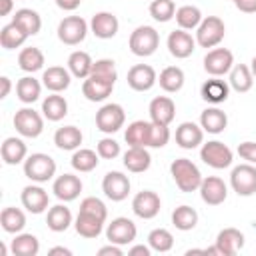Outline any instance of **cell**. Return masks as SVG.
Returning <instances> with one entry per match:
<instances>
[{"label":"cell","mask_w":256,"mask_h":256,"mask_svg":"<svg viewBox=\"0 0 256 256\" xmlns=\"http://www.w3.org/2000/svg\"><path fill=\"white\" fill-rule=\"evenodd\" d=\"M202 140H204V132H202V128L196 126L194 122H184V124H180L178 130H176V142H178V146L184 148V150H192V148L200 146Z\"/></svg>","instance_id":"obj_22"},{"label":"cell","mask_w":256,"mask_h":256,"mask_svg":"<svg viewBox=\"0 0 256 256\" xmlns=\"http://www.w3.org/2000/svg\"><path fill=\"white\" fill-rule=\"evenodd\" d=\"M170 174L172 178L176 180V186L182 190V192H194V190H200V184H202V174L198 170L196 164H192L188 158H178L170 164Z\"/></svg>","instance_id":"obj_1"},{"label":"cell","mask_w":256,"mask_h":256,"mask_svg":"<svg viewBox=\"0 0 256 256\" xmlns=\"http://www.w3.org/2000/svg\"><path fill=\"white\" fill-rule=\"evenodd\" d=\"M150 152L146 150V146H130L128 152L124 154V166L134 172V174H140V172H146L150 168Z\"/></svg>","instance_id":"obj_24"},{"label":"cell","mask_w":256,"mask_h":256,"mask_svg":"<svg viewBox=\"0 0 256 256\" xmlns=\"http://www.w3.org/2000/svg\"><path fill=\"white\" fill-rule=\"evenodd\" d=\"M176 22L182 30H192L198 28L202 22V12L196 6H182L176 10Z\"/></svg>","instance_id":"obj_44"},{"label":"cell","mask_w":256,"mask_h":256,"mask_svg":"<svg viewBox=\"0 0 256 256\" xmlns=\"http://www.w3.org/2000/svg\"><path fill=\"white\" fill-rule=\"evenodd\" d=\"M92 66H94V62L88 52L78 50V52H72L68 58V68L76 78H88L92 74Z\"/></svg>","instance_id":"obj_36"},{"label":"cell","mask_w":256,"mask_h":256,"mask_svg":"<svg viewBox=\"0 0 256 256\" xmlns=\"http://www.w3.org/2000/svg\"><path fill=\"white\" fill-rule=\"evenodd\" d=\"M250 70H252V74H254V78H256V56H254V60H252V68H250Z\"/></svg>","instance_id":"obj_62"},{"label":"cell","mask_w":256,"mask_h":256,"mask_svg":"<svg viewBox=\"0 0 256 256\" xmlns=\"http://www.w3.org/2000/svg\"><path fill=\"white\" fill-rule=\"evenodd\" d=\"M54 144L60 150H76L82 144V132L76 126H64L58 128L54 134Z\"/></svg>","instance_id":"obj_29"},{"label":"cell","mask_w":256,"mask_h":256,"mask_svg":"<svg viewBox=\"0 0 256 256\" xmlns=\"http://www.w3.org/2000/svg\"><path fill=\"white\" fill-rule=\"evenodd\" d=\"M238 154H240L244 160L256 164V142H242V144L238 146Z\"/></svg>","instance_id":"obj_52"},{"label":"cell","mask_w":256,"mask_h":256,"mask_svg":"<svg viewBox=\"0 0 256 256\" xmlns=\"http://www.w3.org/2000/svg\"><path fill=\"white\" fill-rule=\"evenodd\" d=\"M18 64L24 72H38L42 66H44V54L40 48H24L18 56Z\"/></svg>","instance_id":"obj_43"},{"label":"cell","mask_w":256,"mask_h":256,"mask_svg":"<svg viewBox=\"0 0 256 256\" xmlns=\"http://www.w3.org/2000/svg\"><path fill=\"white\" fill-rule=\"evenodd\" d=\"M176 116V104L168 96H158L150 102V118L154 124H164L168 126Z\"/></svg>","instance_id":"obj_20"},{"label":"cell","mask_w":256,"mask_h":256,"mask_svg":"<svg viewBox=\"0 0 256 256\" xmlns=\"http://www.w3.org/2000/svg\"><path fill=\"white\" fill-rule=\"evenodd\" d=\"M98 254H100V256H122V250L118 248V244H110V246H106V248H100Z\"/></svg>","instance_id":"obj_54"},{"label":"cell","mask_w":256,"mask_h":256,"mask_svg":"<svg viewBox=\"0 0 256 256\" xmlns=\"http://www.w3.org/2000/svg\"><path fill=\"white\" fill-rule=\"evenodd\" d=\"M114 80H106V78H98V76H88L82 84V92L90 102H102L106 100L112 90H114Z\"/></svg>","instance_id":"obj_17"},{"label":"cell","mask_w":256,"mask_h":256,"mask_svg":"<svg viewBox=\"0 0 256 256\" xmlns=\"http://www.w3.org/2000/svg\"><path fill=\"white\" fill-rule=\"evenodd\" d=\"M48 194L40 186H26L22 190V204L32 214H42L48 208Z\"/></svg>","instance_id":"obj_23"},{"label":"cell","mask_w":256,"mask_h":256,"mask_svg":"<svg viewBox=\"0 0 256 256\" xmlns=\"http://www.w3.org/2000/svg\"><path fill=\"white\" fill-rule=\"evenodd\" d=\"M0 224H2L4 232H8V234H18V232L26 226V216H24L22 210L8 206V208H4L2 214H0Z\"/></svg>","instance_id":"obj_35"},{"label":"cell","mask_w":256,"mask_h":256,"mask_svg":"<svg viewBox=\"0 0 256 256\" xmlns=\"http://www.w3.org/2000/svg\"><path fill=\"white\" fill-rule=\"evenodd\" d=\"M48 254H50V256H72V252H70L68 248H62V246H58V248H52Z\"/></svg>","instance_id":"obj_59"},{"label":"cell","mask_w":256,"mask_h":256,"mask_svg":"<svg viewBox=\"0 0 256 256\" xmlns=\"http://www.w3.org/2000/svg\"><path fill=\"white\" fill-rule=\"evenodd\" d=\"M194 46H196L194 38L188 32H184L182 28L170 32V36H168V50H170V54L174 58H188V56H192Z\"/></svg>","instance_id":"obj_21"},{"label":"cell","mask_w":256,"mask_h":256,"mask_svg":"<svg viewBox=\"0 0 256 256\" xmlns=\"http://www.w3.org/2000/svg\"><path fill=\"white\" fill-rule=\"evenodd\" d=\"M80 2H82V0H56L58 8H62V10H68V12L76 10V8L80 6Z\"/></svg>","instance_id":"obj_55"},{"label":"cell","mask_w":256,"mask_h":256,"mask_svg":"<svg viewBox=\"0 0 256 256\" xmlns=\"http://www.w3.org/2000/svg\"><path fill=\"white\" fill-rule=\"evenodd\" d=\"M88 24L80 16H68L58 24V38L68 46H76L86 38Z\"/></svg>","instance_id":"obj_5"},{"label":"cell","mask_w":256,"mask_h":256,"mask_svg":"<svg viewBox=\"0 0 256 256\" xmlns=\"http://www.w3.org/2000/svg\"><path fill=\"white\" fill-rule=\"evenodd\" d=\"M38 250H40V242L34 234H20L12 240L14 256H36Z\"/></svg>","instance_id":"obj_42"},{"label":"cell","mask_w":256,"mask_h":256,"mask_svg":"<svg viewBox=\"0 0 256 256\" xmlns=\"http://www.w3.org/2000/svg\"><path fill=\"white\" fill-rule=\"evenodd\" d=\"M234 4H236V8L240 12H246V14H254L256 12V0H236Z\"/></svg>","instance_id":"obj_53"},{"label":"cell","mask_w":256,"mask_h":256,"mask_svg":"<svg viewBox=\"0 0 256 256\" xmlns=\"http://www.w3.org/2000/svg\"><path fill=\"white\" fill-rule=\"evenodd\" d=\"M46 224L52 232H64L68 230V226L72 224V212L70 208L58 204V206H52L48 210V216H46Z\"/></svg>","instance_id":"obj_30"},{"label":"cell","mask_w":256,"mask_h":256,"mask_svg":"<svg viewBox=\"0 0 256 256\" xmlns=\"http://www.w3.org/2000/svg\"><path fill=\"white\" fill-rule=\"evenodd\" d=\"M200 196H202V200L208 206H220L226 200V196H228V188H226V184H224L222 178L208 176L200 184Z\"/></svg>","instance_id":"obj_14"},{"label":"cell","mask_w":256,"mask_h":256,"mask_svg":"<svg viewBox=\"0 0 256 256\" xmlns=\"http://www.w3.org/2000/svg\"><path fill=\"white\" fill-rule=\"evenodd\" d=\"M14 128L24 136V138H38L44 130V120L42 116L32 110V108H22L14 116Z\"/></svg>","instance_id":"obj_7"},{"label":"cell","mask_w":256,"mask_h":256,"mask_svg":"<svg viewBox=\"0 0 256 256\" xmlns=\"http://www.w3.org/2000/svg\"><path fill=\"white\" fill-rule=\"evenodd\" d=\"M90 76H98V78H106V80H114V82H116L118 72H116L114 60H108V58L96 60L94 66H92V74H90Z\"/></svg>","instance_id":"obj_49"},{"label":"cell","mask_w":256,"mask_h":256,"mask_svg":"<svg viewBox=\"0 0 256 256\" xmlns=\"http://www.w3.org/2000/svg\"><path fill=\"white\" fill-rule=\"evenodd\" d=\"M26 38H28V34H26L16 22L4 26L2 32H0V44H2V48H6V50H14V48L22 46V44L26 42Z\"/></svg>","instance_id":"obj_37"},{"label":"cell","mask_w":256,"mask_h":256,"mask_svg":"<svg viewBox=\"0 0 256 256\" xmlns=\"http://www.w3.org/2000/svg\"><path fill=\"white\" fill-rule=\"evenodd\" d=\"M156 70L148 64H136L128 72V86L136 92H146L156 84Z\"/></svg>","instance_id":"obj_15"},{"label":"cell","mask_w":256,"mask_h":256,"mask_svg":"<svg viewBox=\"0 0 256 256\" xmlns=\"http://www.w3.org/2000/svg\"><path fill=\"white\" fill-rule=\"evenodd\" d=\"M26 144L20 140V138H6L2 148H0V154H2V160L10 166H16L20 164L24 158H26Z\"/></svg>","instance_id":"obj_28"},{"label":"cell","mask_w":256,"mask_h":256,"mask_svg":"<svg viewBox=\"0 0 256 256\" xmlns=\"http://www.w3.org/2000/svg\"><path fill=\"white\" fill-rule=\"evenodd\" d=\"M120 154V144L112 138H104L98 142V156L106 158V160H114Z\"/></svg>","instance_id":"obj_51"},{"label":"cell","mask_w":256,"mask_h":256,"mask_svg":"<svg viewBox=\"0 0 256 256\" xmlns=\"http://www.w3.org/2000/svg\"><path fill=\"white\" fill-rule=\"evenodd\" d=\"M232 64H234V54L228 48H214L204 58V70L210 76H224L226 72L232 70Z\"/></svg>","instance_id":"obj_10"},{"label":"cell","mask_w":256,"mask_h":256,"mask_svg":"<svg viewBox=\"0 0 256 256\" xmlns=\"http://www.w3.org/2000/svg\"><path fill=\"white\" fill-rule=\"evenodd\" d=\"M90 28L94 32L96 38H102V40H110L118 34V28H120V22L114 14L110 12H98L92 16V22H90Z\"/></svg>","instance_id":"obj_18"},{"label":"cell","mask_w":256,"mask_h":256,"mask_svg":"<svg viewBox=\"0 0 256 256\" xmlns=\"http://www.w3.org/2000/svg\"><path fill=\"white\" fill-rule=\"evenodd\" d=\"M80 192H82V180L74 174H62L54 182V194L58 200L72 202L80 196Z\"/></svg>","instance_id":"obj_19"},{"label":"cell","mask_w":256,"mask_h":256,"mask_svg":"<svg viewBox=\"0 0 256 256\" xmlns=\"http://www.w3.org/2000/svg\"><path fill=\"white\" fill-rule=\"evenodd\" d=\"M124 122H126V114L120 104H106L96 114V126L106 134L118 132L124 126Z\"/></svg>","instance_id":"obj_6"},{"label":"cell","mask_w":256,"mask_h":256,"mask_svg":"<svg viewBox=\"0 0 256 256\" xmlns=\"http://www.w3.org/2000/svg\"><path fill=\"white\" fill-rule=\"evenodd\" d=\"M200 124L206 132L210 134H220L226 130L228 126V116L226 112H222L220 108H206L200 116Z\"/></svg>","instance_id":"obj_26"},{"label":"cell","mask_w":256,"mask_h":256,"mask_svg":"<svg viewBox=\"0 0 256 256\" xmlns=\"http://www.w3.org/2000/svg\"><path fill=\"white\" fill-rule=\"evenodd\" d=\"M102 224L104 220L92 216V214H86V212H80L78 218H76V232L84 238H98L102 234Z\"/></svg>","instance_id":"obj_32"},{"label":"cell","mask_w":256,"mask_h":256,"mask_svg":"<svg viewBox=\"0 0 256 256\" xmlns=\"http://www.w3.org/2000/svg\"><path fill=\"white\" fill-rule=\"evenodd\" d=\"M136 224L128 218H116L112 220V224H108V230H106V238L110 240V244H118V246H124V244H130L136 240Z\"/></svg>","instance_id":"obj_13"},{"label":"cell","mask_w":256,"mask_h":256,"mask_svg":"<svg viewBox=\"0 0 256 256\" xmlns=\"http://www.w3.org/2000/svg\"><path fill=\"white\" fill-rule=\"evenodd\" d=\"M10 88H12V82L8 76H2L0 78V98H6L10 94Z\"/></svg>","instance_id":"obj_56"},{"label":"cell","mask_w":256,"mask_h":256,"mask_svg":"<svg viewBox=\"0 0 256 256\" xmlns=\"http://www.w3.org/2000/svg\"><path fill=\"white\" fill-rule=\"evenodd\" d=\"M42 112L50 122H60L68 114V102L62 96H58V92H54L42 102Z\"/></svg>","instance_id":"obj_31"},{"label":"cell","mask_w":256,"mask_h":256,"mask_svg":"<svg viewBox=\"0 0 256 256\" xmlns=\"http://www.w3.org/2000/svg\"><path fill=\"white\" fill-rule=\"evenodd\" d=\"M226 34V26L218 16H208L200 22L198 32H196V40L202 48H214L224 40Z\"/></svg>","instance_id":"obj_4"},{"label":"cell","mask_w":256,"mask_h":256,"mask_svg":"<svg viewBox=\"0 0 256 256\" xmlns=\"http://www.w3.org/2000/svg\"><path fill=\"white\" fill-rule=\"evenodd\" d=\"M102 190L112 202H122L130 194V180L122 172H108L102 180Z\"/></svg>","instance_id":"obj_11"},{"label":"cell","mask_w":256,"mask_h":256,"mask_svg":"<svg viewBox=\"0 0 256 256\" xmlns=\"http://www.w3.org/2000/svg\"><path fill=\"white\" fill-rule=\"evenodd\" d=\"M42 80H44V86L50 92H62V90H66L70 86V72L64 70L62 66H50L44 72Z\"/></svg>","instance_id":"obj_27"},{"label":"cell","mask_w":256,"mask_h":256,"mask_svg":"<svg viewBox=\"0 0 256 256\" xmlns=\"http://www.w3.org/2000/svg\"><path fill=\"white\" fill-rule=\"evenodd\" d=\"M150 128H152V122H146V120H136L128 126L124 138L130 146H148V138H150Z\"/></svg>","instance_id":"obj_33"},{"label":"cell","mask_w":256,"mask_h":256,"mask_svg":"<svg viewBox=\"0 0 256 256\" xmlns=\"http://www.w3.org/2000/svg\"><path fill=\"white\" fill-rule=\"evenodd\" d=\"M232 188L238 196H252L256 194V168L252 164H242L232 170L230 176Z\"/></svg>","instance_id":"obj_9"},{"label":"cell","mask_w":256,"mask_h":256,"mask_svg":"<svg viewBox=\"0 0 256 256\" xmlns=\"http://www.w3.org/2000/svg\"><path fill=\"white\" fill-rule=\"evenodd\" d=\"M148 242H150V248L152 250H156V252H168L174 246V236L168 230H164V228H156V230L150 232Z\"/></svg>","instance_id":"obj_46"},{"label":"cell","mask_w":256,"mask_h":256,"mask_svg":"<svg viewBox=\"0 0 256 256\" xmlns=\"http://www.w3.org/2000/svg\"><path fill=\"white\" fill-rule=\"evenodd\" d=\"M132 210L138 218H144V220H152L158 216L160 212V196L152 190H142L134 196L132 200Z\"/></svg>","instance_id":"obj_12"},{"label":"cell","mask_w":256,"mask_h":256,"mask_svg":"<svg viewBox=\"0 0 256 256\" xmlns=\"http://www.w3.org/2000/svg\"><path fill=\"white\" fill-rule=\"evenodd\" d=\"M234 2H236V0H234Z\"/></svg>","instance_id":"obj_63"},{"label":"cell","mask_w":256,"mask_h":256,"mask_svg":"<svg viewBox=\"0 0 256 256\" xmlns=\"http://www.w3.org/2000/svg\"><path fill=\"white\" fill-rule=\"evenodd\" d=\"M168 140H170V130H168V126H164V124H154V122H152L148 146H152V148H162V146L168 144Z\"/></svg>","instance_id":"obj_50"},{"label":"cell","mask_w":256,"mask_h":256,"mask_svg":"<svg viewBox=\"0 0 256 256\" xmlns=\"http://www.w3.org/2000/svg\"><path fill=\"white\" fill-rule=\"evenodd\" d=\"M12 0H0V16H8L12 12Z\"/></svg>","instance_id":"obj_58"},{"label":"cell","mask_w":256,"mask_h":256,"mask_svg":"<svg viewBox=\"0 0 256 256\" xmlns=\"http://www.w3.org/2000/svg\"><path fill=\"white\" fill-rule=\"evenodd\" d=\"M72 166L78 172H92L98 166V154L90 148H80L72 156Z\"/></svg>","instance_id":"obj_45"},{"label":"cell","mask_w":256,"mask_h":256,"mask_svg":"<svg viewBox=\"0 0 256 256\" xmlns=\"http://www.w3.org/2000/svg\"><path fill=\"white\" fill-rule=\"evenodd\" d=\"M200 158L204 160V164H208V166H212L216 170H222V168H228L232 164L234 154L226 144L214 140V142H208V144L202 146Z\"/></svg>","instance_id":"obj_8"},{"label":"cell","mask_w":256,"mask_h":256,"mask_svg":"<svg viewBox=\"0 0 256 256\" xmlns=\"http://www.w3.org/2000/svg\"><path fill=\"white\" fill-rule=\"evenodd\" d=\"M24 174L32 182H48L56 174V162L48 154H32L24 162Z\"/></svg>","instance_id":"obj_3"},{"label":"cell","mask_w":256,"mask_h":256,"mask_svg":"<svg viewBox=\"0 0 256 256\" xmlns=\"http://www.w3.org/2000/svg\"><path fill=\"white\" fill-rule=\"evenodd\" d=\"M150 16L158 22H168L176 16V6L172 0H154L150 4Z\"/></svg>","instance_id":"obj_47"},{"label":"cell","mask_w":256,"mask_h":256,"mask_svg":"<svg viewBox=\"0 0 256 256\" xmlns=\"http://www.w3.org/2000/svg\"><path fill=\"white\" fill-rule=\"evenodd\" d=\"M8 254V250H6V244L4 242H0V256H6Z\"/></svg>","instance_id":"obj_61"},{"label":"cell","mask_w":256,"mask_h":256,"mask_svg":"<svg viewBox=\"0 0 256 256\" xmlns=\"http://www.w3.org/2000/svg\"><path fill=\"white\" fill-rule=\"evenodd\" d=\"M160 88L164 92H178L184 86V72L178 66H168L160 72Z\"/></svg>","instance_id":"obj_40"},{"label":"cell","mask_w":256,"mask_h":256,"mask_svg":"<svg viewBox=\"0 0 256 256\" xmlns=\"http://www.w3.org/2000/svg\"><path fill=\"white\" fill-rule=\"evenodd\" d=\"M128 254L130 256H150V248H146V246H134Z\"/></svg>","instance_id":"obj_57"},{"label":"cell","mask_w":256,"mask_h":256,"mask_svg":"<svg viewBox=\"0 0 256 256\" xmlns=\"http://www.w3.org/2000/svg\"><path fill=\"white\" fill-rule=\"evenodd\" d=\"M80 212L92 214V216H96V218H100V220H104V222H106V216H108V208H106V204H104L102 200L94 198V196L82 200V204H80Z\"/></svg>","instance_id":"obj_48"},{"label":"cell","mask_w":256,"mask_h":256,"mask_svg":"<svg viewBox=\"0 0 256 256\" xmlns=\"http://www.w3.org/2000/svg\"><path fill=\"white\" fill-rule=\"evenodd\" d=\"M172 224L182 230V232H188L192 228H196L198 224V212L192 208V206H180L172 212Z\"/></svg>","instance_id":"obj_41"},{"label":"cell","mask_w":256,"mask_h":256,"mask_svg":"<svg viewBox=\"0 0 256 256\" xmlns=\"http://www.w3.org/2000/svg\"><path fill=\"white\" fill-rule=\"evenodd\" d=\"M252 84H254V74H252V70H250L246 64L234 66V70H232V74H230V86H232L236 92L244 94V92H248V90L252 88Z\"/></svg>","instance_id":"obj_39"},{"label":"cell","mask_w":256,"mask_h":256,"mask_svg":"<svg viewBox=\"0 0 256 256\" xmlns=\"http://www.w3.org/2000/svg\"><path fill=\"white\" fill-rule=\"evenodd\" d=\"M216 248L220 256H236L244 248V234L238 228H224L216 238Z\"/></svg>","instance_id":"obj_16"},{"label":"cell","mask_w":256,"mask_h":256,"mask_svg":"<svg viewBox=\"0 0 256 256\" xmlns=\"http://www.w3.org/2000/svg\"><path fill=\"white\" fill-rule=\"evenodd\" d=\"M186 256H206V250H188Z\"/></svg>","instance_id":"obj_60"},{"label":"cell","mask_w":256,"mask_h":256,"mask_svg":"<svg viewBox=\"0 0 256 256\" xmlns=\"http://www.w3.org/2000/svg\"><path fill=\"white\" fill-rule=\"evenodd\" d=\"M12 22H16L28 36L38 34L40 28H42V18H40V14L34 12V10H30V8H22V10H18Z\"/></svg>","instance_id":"obj_34"},{"label":"cell","mask_w":256,"mask_h":256,"mask_svg":"<svg viewBox=\"0 0 256 256\" xmlns=\"http://www.w3.org/2000/svg\"><path fill=\"white\" fill-rule=\"evenodd\" d=\"M158 44H160V36L152 26H138L130 36V50L140 58L152 56L158 50Z\"/></svg>","instance_id":"obj_2"},{"label":"cell","mask_w":256,"mask_h":256,"mask_svg":"<svg viewBox=\"0 0 256 256\" xmlns=\"http://www.w3.org/2000/svg\"><path fill=\"white\" fill-rule=\"evenodd\" d=\"M40 92H42V86L36 78L32 76H26V78H20L18 84H16V94L18 98L24 102V104H32L40 98Z\"/></svg>","instance_id":"obj_38"},{"label":"cell","mask_w":256,"mask_h":256,"mask_svg":"<svg viewBox=\"0 0 256 256\" xmlns=\"http://www.w3.org/2000/svg\"><path fill=\"white\" fill-rule=\"evenodd\" d=\"M200 94L206 102L210 104H222L228 100V94H230V86L224 82V80H218V76H214L212 80H206L200 88Z\"/></svg>","instance_id":"obj_25"}]
</instances>
